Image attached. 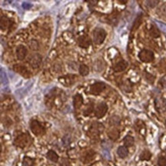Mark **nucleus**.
<instances>
[{
	"mask_svg": "<svg viewBox=\"0 0 166 166\" xmlns=\"http://www.w3.org/2000/svg\"><path fill=\"white\" fill-rule=\"evenodd\" d=\"M93 42L96 45H101L106 37V32L103 28H97L93 31Z\"/></svg>",
	"mask_w": 166,
	"mask_h": 166,
	"instance_id": "1",
	"label": "nucleus"
},
{
	"mask_svg": "<svg viewBox=\"0 0 166 166\" xmlns=\"http://www.w3.org/2000/svg\"><path fill=\"white\" fill-rule=\"evenodd\" d=\"M154 53L149 50L144 49L139 53V58L144 63H149L154 60Z\"/></svg>",
	"mask_w": 166,
	"mask_h": 166,
	"instance_id": "2",
	"label": "nucleus"
},
{
	"mask_svg": "<svg viewBox=\"0 0 166 166\" xmlns=\"http://www.w3.org/2000/svg\"><path fill=\"white\" fill-rule=\"evenodd\" d=\"M30 128L32 133L35 136H41L45 133V129L38 120H32L31 122Z\"/></svg>",
	"mask_w": 166,
	"mask_h": 166,
	"instance_id": "3",
	"label": "nucleus"
},
{
	"mask_svg": "<svg viewBox=\"0 0 166 166\" xmlns=\"http://www.w3.org/2000/svg\"><path fill=\"white\" fill-rule=\"evenodd\" d=\"M30 136L27 134H22L15 139V144L17 146L21 148H24L29 144Z\"/></svg>",
	"mask_w": 166,
	"mask_h": 166,
	"instance_id": "4",
	"label": "nucleus"
},
{
	"mask_svg": "<svg viewBox=\"0 0 166 166\" xmlns=\"http://www.w3.org/2000/svg\"><path fill=\"white\" fill-rule=\"evenodd\" d=\"M106 88V84L103 82H97L90 85V93L94 95H98L103 91Z\"/></svg>",
	"mask_w": 166,
	"mask_h": 166,
	"instance_id": "5",
	"label": "nucleus"
},
{
	"mask_svg": "<svg viewBox=\"0 0 166 166\" xmlns=\"http://www.w3.org/2000/svg\"><path fill=\"white\" fill-rule=\"evenodd\" d=\"M107 110H108V106H107V105L105 103H103V102H101V103H100L99 104L96 106L95 111H94L95 116H97L98 119H100V118L103 117V116H105V114L106 113Z\"/></svg>",
	"mask_w": 166,
	"mask_h": 166,
	"instance_id": "6",
	"label": "nucleus"
},
{
	"mask_svg": "<svg viewBox=\"0 0 166 166\" xmlns=\"http://www.w3.org/2000/svg\"><path fill=\"white\" fill-rule=\"evenodd\" d=\"M41 61H42L41 56L38 54H33V55H32L31 58H29V64H30V65L32 66L33 68H35V69L38 68V67L41 66Z\"/></svg>",
	"mask_w": 166,
	"mask_h": 166,
	"instance_id": "7",
	"label": "nucleus"
},
{
	"mask_svg": "<svg viewBox=\"0 0 166 166\" xmlns=\"http://www.w3.org/2000/svg\"><path fill=\"white\" fill-rule=\"evenodd\" d=\"M16 55L18 59L20 61L24 60L25 57H26L27 54H28V50L24 45H19V46L16 48Z\"/></svg>",
	"mask_w": 166,
	"mask_h": 166,
	"instance_id": "8",
	"label": "nucleus"
},
{
	"mask_svg": "<svg viewBox=\"0 0 166 166\" xmlns=\"http://www.w3.org/2000/svg\"><path fill=\"white\" fill-rule=\"evenodd\" d=\"M79 46L82 48H87L88 47H90V45H91V41L87 36H80L78 38L77 41Z\"/></svg>",
	"mask_w": 166,
	"mask_h": 166,
	"instance_id": "9",
	"label": "nucleus"
},
{
	"mask_svg": "<svg viewBox=\"0 0 166 166\" xmlns=\"http://www.w3.org/2000/svg\"><path fill=\"white\" fill-rule=\"evenodd\" d=\"M13 68L17 73L20 74L21 75L24 76L25 78H28L29 77V72H28L26 67H24V66H22L21 64H15V65H14Z\"/></svg>",
	"mask_w": 166,
	"mask_h": 166,
	"instance_id": "10",
	"label": "nucleus"
},
{
	"mask_svg": "<svg viewBox=\"0 0 166 166\" xmlns=\"http://www.w3.org/2000/svg\"><path fill=\"white\" fill-rule=\"evenodd\" d=\"M129 65L128 62L126 61H120L118 63H116L113 67V71L115 72H122V71H125Z\"/></svg>",
	"mask_w": 166,
	"mask_h": 166,
	"instance_id": "11",
	"label": "nucleus"
},
{
	"mask_svg": "<svg viewBox=\"0 0 166 166\" xmlns=\"http://www.w3.org/2000/svg\"><path fill=\"white\" fill-rule=\"evenodd\" d=\"M74 106L75 109H79L80 106H82L83 102H84V98L82 97V96L77 94L74 97Z\"/></svg>",
	"mask_w": 166,
	"mask_h": 166,
	"instance_id": "12",
	"label": "nucleus"
},
{
	"mask_svg": "<svg viewBox=\"0 0 166 166\" xmlns=\"http://www.w3.org/2000/svg\"><path fill=\"white\" fill-rule=\"evenodd\" d=\"M155 106H156V109L159 111H160V110L165 111L166 110V100L164 99L156 100H155Z\"/></svg>",
	"mask_w": 166,
	"mask_h": 166,
	"instance_id": "13",
	"label": "nucleus"
},
{
	"mask_svg": "<svg viewBox=\"0 0 166 166\" xmlns=\"http://www.w3.org/2000/svg\"><path fill=\"white\" fill-rule=\"evenodd\" d=\"M128 153H129L128 149H127V147H126V146H120V147L118 148L117 154L122 159L126 158V157L128 155Z\"/></svg>",
	"mask_w": 166,
	"mask_h": 166,
	"instance_id": "14",
	"label": "nucleus"
},
{
	"mask_svg": "<svg viewBox=\"0 0 166 166\" xmlns=\"http://www.w3.org/2000/svg\"><path fill=\"white\" fill-rule=\"evenodd\" d=\"M12 24V22L10 21V19H9L6 17H2L1 19V28L2 30L3 29H6L8 28H10Z\"/></svg>",
	"mask_w": 166,
	"mask_h": 166,
	"instance_id": "15",
	"label": "nucleus"
},
{
	"mask_svg": "<svg viewBox=\"0 0 166 166\" xmlns=\"http://www.w3.org/2000/svg\"><path fill=\"white\" fill-rule=\"evenodd\" d=\"M47 158L51 160V162H57L58 161V155H57V153L53 150H49L47 153Z\"/></svg>",
	"mask_w": 166,
	"mask_h": 166,
	"instance_id": "16",
	"label": "nucleus"
},
{
	"mask_svg": "<svg viewBox=\"0 0 166 166\" xmlns=\"http://www.w3.org/2000/svg\"><path fill=\"white\" fill-rule=\"evenodd\" d=\"M152 157V154L149 150H144L140 154L139 159L142 161H149Z\"/></svg>",
	"mask_w": 166,
	"mask_h": 166,
	"instance_id": "17",
	"label": "nucleus"
},
{
	"mask_svg": "<svg viewBox=\"0 0 166 166\" xmlns=\"http://www.w3.org/2000/svg\"><path fill=\"white\" fill-rule=\"evenodd\" d=\"M123 142H124V145H125L126 147H131L134 144V138L130 136H126L124 138Z\"/></svg>",
	"mask_w": 166,
	"mask_h": 166,
	"instance_id": "18",
	"label": "nucleus"
},
{
	"mask_svg": "<svg viewBox=\"0 0 166 166\" xmlns=\"http://www.w3.org/2000/svg\"><path fill=\"white\" fill-rule=\"evenodd\" d=\"M119 131L116 129H111L108 133V136L109 138L111 139L112 140H116L118 138H119Z\"/></svg>",
	"mask_w": 166,
	"mask_h": 166,
	"instance_id": "19",
	"label": "nucleus"
},
{
	"mask_svg": "<svg viewBox=\"0 0 166 166\" xmlns=\"http://www.w3.org/2000/svg\"><path fill=\"white\" fill-rule=\"evenodd\" d=\"M35 165V160L30 157L25 156L23 159L22 166H34Z\"/></svg>",
	"mask_w": 166,
	"mask_h": 166,
	"instance_id": "20",
	"label": "nucleus"
},
{
	"mask_svg": "<svg viewBox=\"0 0 166 166\" xmlns=\"http://www.w3.org/2000/svg\"><path fill=\"white\" fill-rule=\"evenodd\" d=\"M149 34L152 37L155 38H159L160 36V32H159V29L156 27L154 26V25H152L151 26V28H150L149 30Z\"/></svg>",
	"mask_w": 166,
	"mask_h": 166,
	"instance_id": "21",
	"label": "nucleus"
},
{
	"mask_svg": "<svg viewBox=\"0 0 166 166\" xmlns=\"http://www.w3.org/2000/svg\"><path fill=\"white\" fill-rule=\"evenodd\" d=\"M104 68V65H103V60H97L94 63V70L97 71V72H100L101 71H103Z\"/></svg>",
	"mask_w": 166,
	"mask_h": 166,
	"instance_id": "22",
	"label": "nucleus"
},
{
	"mask_svg": "<svg viewBox=\"0 0 166 166\" xmlns=\"http://www.w3.org/2000/svg\"><path fill=\"white\" fill-rule=\"evenodd\" d=\"M79 73L81 76H87L89 74V67L85 64H81L79 67Z\"/></svg>",
	"mask_w": 166,
	"mask_h": 166,
	"instance_id": "23",
	"label": "nucleus"
},
{
	"mask_svg": "<svg viewBox=\"0 0 166 166\" xmlns=\"http://www.w3.org/2000/svg\"><path fill=\"white\" fill-rule=\"evenodd\" d=\"M142 16H141V15H139V16L136 19V20L134 21V23H133V31L136 30V29L140 26V25L142 24Z\"/></svg>",
	"mask_w": 166,
	"mask_h": 166,
	"instance_id": "24",
	"label": "nucleus"
},
{
	"mask_svg": "<svg viewBox=\"0 0 166 166\" xmlns=\"http://www.w3.org/2000/svg\"><path fill=\"white\" fill-rule=\"evenodd\" d=\"M0 74H1V84L6 85V84H8L9 80H8L6 72H5V71H4L2 68H1V72H0Z\"/></svg>",
	"mask_w": 166,
	"mask_h": 166,
	"instance_id": "25",
	"label": "nucleus"
},
{
	"mask_svg": "<svg viewBox=\"0 0 166 166\" xmlns=\"http://www.w3.org/2000/svg\"><path fill=\"white\" fill-rule=\"evenodd\" d=\"M120 123V118L117 116H113L110 118V123L112 126H117Z\"/></svg>",
	"mask_w": 166,
	"mask_h": 166,
	"instance_id": "26",
	"label": "nucleus"
},
{
	"mask_svg": "<svg viewBox=\"0 0 166 166\" xmlns=\"http://www.w3.org/2000/svg\"><path fill=\"white\" fill-rule=\"evenodd\" d=\"M29 46H30V48L33 51H37L39 48H38L39 45H38V41H36V40H32V41L29 42Z\"/></svg>",
	"mask_w": 166,
	"mask_h": 166,
	"instance_id": "27",
	"label": "nucleus"
},
{
	"mask_svg": "<svg viewBox=\"0 0 166 166\" xmlns=\"http://www.w3.org/2000/svg\"><path fill=\"white\" fill-rule=\"evenodd\" d=\"M155 24L157 25V26H158V28H159L160 30H162L163 32H165L166 33V24L156 20H155Z\"/></svg>",
	"mask_w": 166,
	"mask_h": 166,
	"instance_id": "28",
	"label": "nucleus"
},
{
	"mask_svg": "<svg viewBox=\"0 0 166 166\" xmlns=\"http://www.w3.org/2000/svg\"><path fill=\"white\" fill-rule=\"evenodd\" d=\"M159 2V1H155V0H152V1H146V6H149V8H155V6L158 5V3Z\"/></svg>",
	"mask_w": 166,
	"mask_h": 166,
	"instance_id": "29",
	"label": "nucleus"
},
{
	"mask_svg": "<svg viewBox=\"0 0 166 166\" xmlns=\"http://www.w3.org/2000/svg\"><path fill=\"white\" fill-rule=\"evenodd\" d=\"M159 166H166V157H160L158 160Z\"/></svg>",
	"mask_w": 166,
	"mask_h": 166,
	"instance_id": "30",
	"label": "nucleus"
},
{
	"mask_svg": "<svg viewBox=\"0 0 166 166\" xmlns=\"http://www.w3.org/2000/svg\"><path fill=\"white\" fill-rule=\"evenodd\" d=\"M93 105H91V106H88V107H87L86 108V110H84V114L85 115V116H88L89 114L91 113L92 111H93Z\"/></svg>",
	"mask_w": 166,
	"mask_h": 166,
	"instance_id": "31",
	"label": "nucleus"
},
{
	"mask_svg": "<svg viewBox=\"0 0 166 166\" xmlns=\"http://www.w3.org/2000/svg\"><path fill=\"white\" fill-rule=\"evenodd\" d=\"M63 143L64 146H68L71 143V138L69 136H65L63 138Z\"/></svg>",
	"mask_w": 166,
	"mask_h": 166,
	"instance_id": "32",
	"label": "nucleus"
},
{
	"mask_svg": "<svg viewBox=\"0 0 166 166\" xmlns=\"http://www.w3.org/2000/svg\"><path fill=\"white\" fill-rule=\"evenodd\" d=\"M61 166H71V165H70V162L67 160V159H63L61 161Z\"/></svg>",
	"mask_w": 166,
	"mask_h": 166,
	"instance_id": "33",
	"label": "nucleus"
},
{
	"mask_svg": "<svg viewBox=\"0 0 166 166\" xmlns=\"http://www.w3.org/2000/svg\"><path fill=\"white\" fill-rule=\"evenodd\" d=\"M31 7H32V5L28 2H23L22 3V8L25 9H28Z\"/></svg>",
	"mask_w": 166,
	"mask_h": 166,
	"instance_id": "34",
	"label": "nucleus"
},
{
	"mask_svg": "<svg viewBox=\"0 0 166 166\" xmlns=\"http://www.w3.org/2000/svg\"><path fill=\"white\" fill-rule=\"evenodd\" d=\"M165 123H166V120H165Z\"/></svg>",
	"mask_w": 166,
	"mask_h": 166,
	"instance_id": "35",
	"label": "nucleus"
}]
</instances>
